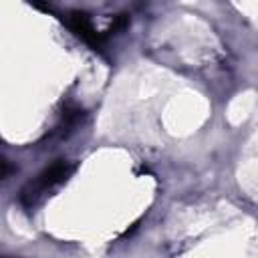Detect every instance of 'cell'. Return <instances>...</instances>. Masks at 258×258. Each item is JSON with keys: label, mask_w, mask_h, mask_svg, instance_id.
I'll list each match as a JSON object with an SVG mask.
<instances>
[{"label": "cell", "mask_w": 258, "mask_h": 258, "mask_svg": "<svg viewBox=\"0 0 258 258\" xmlns=\"http://www.w3.org/2000/svg\"><path fill=\"white\" fill-rule=\"evenodd\" d=\"M75 171V165L64 161V159H58L54 161L52 165H48L46 169H42L32 181H28L22 191H20V202L24 208H32L40 202V198L50 191L52 187L60 185L62 181H67L71 177V173Z\"/></svg>", "instance_id": "1"}, {"label": "cell", "mask_w": 258, "mask_h": 258, "mask_svg": "<svg viewBox=\"0 0 258 258\" xmlns=\"http://www.w3.org/2000/svg\"><path fill=\"white\" fill-rule=\"evenodd\" d=\"M62 22L67 24V28H69L71 32H75V34H77L83 42H87L91 48H95V50H101V48H103L107 34L99 32V30L93 26L91 18H89L85 12H81V10H71V12H67V16L62 18Z\"/></svg>", "instance_id": "2"}]
</instances>
